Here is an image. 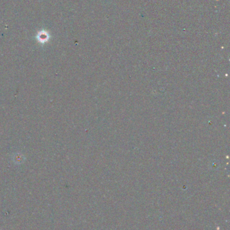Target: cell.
<instances>
[{
	"instance_id": "6da1fadb",
	"label": "cell",
	"mask_w": 230,
	"mask_h": 230,
	"mask_svg": "<svg viewBox=\"0 0 230 230\" xmlns=\"http://www.w3.org/2000/svg\"><path fill=\"white\" fill-rule=\"evenodd\" d=\"M12 159L16 163H22L23 161H25V158L22 153H16L12 156Z\"/></svg>"
}]
</instances>
